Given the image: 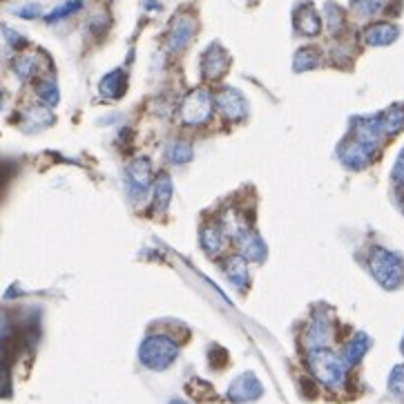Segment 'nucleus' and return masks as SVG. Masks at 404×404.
Segmentation results:
<instances>
[{
  "instance_id": "obj_1",
  "label": "nucleus",
  "mask_w": 404,
  "mask_h": 404,
  "mask_svg": "<svg viewBox=\"0 0 404 404\" xmlns=\"http://www.w3.org/2000/svg\"><path fill=\"white\" fill-rule=\"evenodd\" d=\"M309 366H311L313 375L328 389H339L346 382L349 364L333 351H328L326 346L309 351Z\"/></svg>"
},
{
  "instance_id": "obj_2",
  "label": "nucleus",
  "mask_w": 404,
  "mask_h": 404,
  "mask_svg": "<svg viewBox=\"0 0 404 404\" xmlns=\"http://www.w3.org/2000/svg\"><path fill=\"white\" fill-rule=\"evenodd\" d=\"M369 268L379 286L386 290H396L404 281V260L398 252L386 248H373L369 255Z\"/></svg>"
},
{
  "instance_id": "obj_3",
  "label": "nucleus",
  "mask_w": 404,
  "mask_h": 404,
  "mask_svg": "<svg viewBox=\"0 0 404 404\" xmlns=\"http://www.w3.org/2000/svg\"><path fill=\"white\" fill-rule=\"evenodd\" d=\"M179 355V346L168 335H150L139 349V360L150 371H166Z\"/></svg>"
},
{
  "instance_id": "obj_4",
  "label": "nucleus",
  "mask_w": 404,
  "mask_h": 404,
  "mask_svg": "<svg viewBox=\"0 0 404 404\" xmlns=\"http://www.w3.org/2000/svg\"><path fill=\"white\" fill-rule=\"evenodd\" d=\"M213 96L208 90L197 88L192 90L186 99H183L181 107H179V116H181V123L186 126H203L210 121L213 116Z\"/></svg>"
},
{
  "instance_id": "obj_5",
  "label": "nucleus",
  "mask_w": 404,
  "mask_h": 404,
  "mask_svg": "<svg viewBox=\"0 0 404 404\" xmlns=\"http://www.w3.org/2000/svg\"><path fill=\"white\" fill-rule=\"evenodd\" d=\"M194 34H197V20L190 14H179L175 16L173 25L168 32V52L170 54H179L192 43Z\"/></svg>"
},
{
  "instance_id": "obj_6",
  "label": "nucleus",
  "mask_w": 404,
  "mask_h": 404,
  "mask_svg": "<svg viewBox=\"0 0 404 404\" xmlns=\"http://www.w3.org/2000/svg\"><path fill=\"white\" fill-rule=\"evenodd\" d=\"M373 154H375V145H369V143H362L358 139H353V141L342 145L339 161L344 163L346 168H351V170H364V168L371 166Z\"/></svg>"
},
{
  "instance_id": "obj_7",
  "label": "nucleus",
  "mask_w": 404,
  "mask_h": 404,
  "mask_svg": "<svg viewBox=\"0 0 404 404\" xmlns=\"http://www.w3.org/2000/svg\"><path fill=\"white\" fill-rule=\"evenodd\" d=\"M128 183L130 190H134V194H143L148 192V188L152 186V163L148 156H137L128 163Z\"/></svg>"
},
{
  "instance_id": "obj_8",
  "label": "nucleus",
  "mask_w": 404,
  "mask_h": 404,
  "mask_svg": "<svg viewBox=\"0 0 404 404\" xmlns=\"http://www.w3.org/2000/svg\"><path fill=\"white\" fill-rule=\"evenodd\" d=\"M262 382L257 379L252 373H243L239 377L232 379V384L228 386V400L237 402V404H246L252 402L262 396Z\"/></svg>"
},
{
  "instance_id": "obj_9",
  "label": "nucleus",
  "mask_w": 404,
  "mask_h": 404,
  "mask_svg": "<svg viewBox=\"0 0 404 404\" xmlns=\"http://www.w3.org/2000/svg\"><path fill=\"white\" fill-rule=\"evenodd\" d=\"M215 103L219 107V112L230 121H239L248 114V103L235 88H224L215 96Z\"/></svg>"
},
{
  "instance_id": "obj_10",
  "label": "nucleus",
  "mask_w": 404,
  "mask_h": 404,
  "mask_svg": "<svg viewBox=\"0 0 404 404\" xmlns=\"http://www.w3.org/2000/svg\"><path fill=\"white\" fill-rule=\"evenodd\" d=\"M382 134H384L382 114L366 116V119H353V139L369 143V145H377V141L382 139Z\"/></svg>"
},
{
  "instance_id": "obj_11",
  "label": "nucleus",
  "mask_w": 404,
  "mask_h": 404,
  "mask_svg": "<svg viewBox=\"0 0 404 404\" xmlns=\"http://www.w3.org/2000/svg\"><path fill=\"white\" fill-rule=\"evenodd\" d=\"M228 54L224 52L222 45H210L203 54V60H201V72L208 81H217L219 76L224 74L228 69Z\"/></svg>"
},
{
  "instance_id": "obj_12",
  "label": "nucleus",
  "mask_w": 404,
  "mask_h": 404,
  "mask_svg": "<svg viewBox=\"0 0 404 404\" xmlns=\"http://www.w3.org/2000/svg\"><path fill=\"white\" fill-rule=\"evenodd\" d=\"M228 239L230 237L222 224H208L201 230V248L210 257L222 255L228 246Z\"/></svg>"
},
{
  "instance_id": "obj_13",
  "label": "nucleus",
  "mask_w": 404,
  "mask_h": 404,
  "mask_svg": "<svg viewBox=\"0 0 404 404\" xmlns=\"http://www.w3.org/2000/svg\"><path fill=\"white\" fill-rule=\"evenodd\" d=\"M398 36H400V29L393 25V22H375V25L364 29L362 39L371 47H386L391 43H396Z\"/></svg>"
},
{
  "instance_id": "obj_14",
  "label": "nucleus",
  "mask_w": 404,
  "mask_h": 404,
  "mask_svg": "<svg viewBox=\"0 0 404 404\" xmlns=\"http://www.w3.org/2000/svg\"><path fill=\"white\" fill-rule=\"evenodd\" d=\"M224 271L228 281L235 288L239 290H246L248 288V264H246V257L243 255H232L224 262Z\"/></svg>"
},
{
  "instance_id": "obj_15",
  "label": "nucleus",
  "mask_w": 404,
  "mask_h": 404,
  "mask_svg": "<svg viewBox=\"0 0 404 404\" xmlns=\"http://www.w3.org/2000/svg\"><path fill=\"white\" fill-rule=\"evenodd\" d=\"M330 337V324L324 315H315V320L306 328V346L311 349H322L328 344Z\"/></svg>"
},
{
  "instance_id": "obj_16",
  "label": "nucleus",
  "mask_w": 404,
  "mask_h": 404,
  "mask_svg": "<svg viewBox=\"0 0 404 404\" xmlns=\"http://www.w3.org/2000/svg\"><path fill=\"white\" fill-rule=\"evenodd\" d=\"M295 27L304 36H317L322 29V20H320L317 11L311 5H302L295 11Z\"/></svg>"
},
{
  "instance_id": "obj_17",
  "label": "nucleus",
  "mask_w": 404,
  "mask_h": 404,
  "mask_svg": "<svg viewBox=\"0 0 404 404\" xmlns=\"http://www.w3.org/2000/svg\"><path fill=\"white\" fill-rule=\"evenodd\" d=\"M101 94L107 96V99H121L128 90V79L121 69L109 72V74L101 81Z\"/></svg>"
},
{
  "instance_id": "obj_18",
  "label": "nucleus",
  "mask_w": 404,
  "mask_h": 404,
  "mask_svg": "<svg viewBox=\"0 0 404 404\" xmlns=\"http://www.w3.org/2000/svg\"><path fill=\"white\" fill-rule=\"evenodd\" d=\"M371 346V339L369 335H364V333H355L349 342H346V346H344V360L346 364H358L362 358H364V353L369 351Z\"/></svg>"
},
{
  "instance_id": "obj_19",
  "label": "nucleus",
  "mask_w": 404,
  "mask_h": 404,
  "mask_svg": "<svg viewBox=\"0 0 404 404\" xmlns=\"http://www.w3.org/2000/svg\"><path fill=\"white\" fill-rule=\"evenodd\" d=\"M170 197H173V181L166 173H161L154 181V206L159 210H166L168 203H170Z\"/></svg>"
},
{
  "instance_id": "obj_20",
  "label": "nucleus",
  "mask_w": 404,
  "mask_h": 404,
  "mask_svg": "<svg viewBox=\"0 0 404 404\" xmlns=\"http://www.w3.org/2000/svg\"><path fill=\"white\" fill-rule=\"evenodd\" d=\"M11 69H14V74L20 81H27V79L36 76V72H39V60H36V56H32V54H22V56L14 58Z\"/></svg>"
},
{
  "instance_id": "obj_21",
  "label": "nucleus",
  "mask_w": 404,
  "mask_h": 404,
  "mask_svg": "<svg viewBox=\"0 0 404 404\" xmlns=\"http://www.w3.org/2000/svg\"><path fill=\"white\" fill-rule=\"evenodd\" d=\"M166 159L170 163H177V166H181V163H186V161H190L192 159V145L188 143V141H173L166 148Z\"/></svg>"
},
{
  "instance_id": "obj_22",
  "label": "nucleus",
  "mask_w": 404,
  "mask_h": 404,
  "mask_svg": "<svg viewBox=\"0 0 404 404\" xmlns=\"http://www.w3.org/2000/svg\"><path fill=\"white\" fill-rule=\"evenodd\" d=\"M382 126H384V134L393 137L404 128V105H393L386 114H382Z\"/></svg>"
},
{
  "instance_id": "obj_23",
  "label": "nucleus",
  "mask_w": 404,
  "mask_h": 404,
  "mask_svg": "<svg viewBox=\"0 0 404 404\" xmlns=\"http://www.w3.org/2000/svg\"><path fill=\"white\" fill-rule=\"evenodd\" d=\"M36 94H39V99L50 107L58 103V88L52 79H41L36 83Z\"/></svg>"
},
{
  "instance_id": "obj_24",
  "label": "nucleus",
  "mask_w": 404,
  "mask_h": 404,
  "mask_svg": "<svg viewBox=\"0 0 404 404\" xmlns=\"http://www.w3.org/2000/svg\"><path fill=\"white\" fill-rule=\"evenodd\" d=\"M317 65H320V54H317L313 47H304V50H299L295 54V63H292L295 72H306V69H313Z\"/></svg>"
},
{
  "instance_id": "obj_25",
  "label": "nucleus",
  "mask_w": 404,
  "mask_h": 404,
  "mask_svg": "<svg viewBox=\"0 0 404 404\" xmlns=\"http://www.w3.org/2000/svg\"><path fill=\"white\" fill-rule=\"evenodd\" d=\"M353 11L358 16H364V18H369V16H375L379 9L384 7V0H353Z\"/></svg>"
},
{
  "instance_id": "obj_26",
  "label": "nucleus",
  "mask_w": 404,
  "mask_h": 404,
  "mask_svg": "<svg viewBox=\"0 0 404 404\" xmlns=\"http://www.w3.org/2000/svg\"><path fill=\"white\" fill-rule=\"evenodd\" d=\"M389 391L396 398L404 400V364L396 366V369L391 371V375H389Z\"/></svg>"
},
{
  "instance_id": "obj_27",
  "label": "nucleus",
  "mask_w": 404,
  "mask_h": 404,
  "mask_svg": "<svg viewBox=\"0 0 404 404\" xmlns=\"http://www.w3.org/2000/svg\"><path fill=\"white\" fill-rule=\"evenodd\" d=\"M25 119H27V121H34L32 128H45V126L52 123L50 112H47V109H43V107H32Z\"/></svg>"
},
{
  "instance_id": "obj_28",
  "label": "nucleus",
  "mask_w": 404,
  "mask_h": 404,
  "mask_svg": "<svg viewBox=\"0 0 404 404\" xmlns=\"http://www.w3.org/2000/svg\"><path fill=\"white\" fill-rule=\"evenodd\" d=\"M79 9H81V0H69V3L56 7L52 14L47 16V20L54 22V20H58V18H65V16H69V14H74V11H79Z\"/></svg>"
},
{
  "instance_id": "obj_29",
  "label": "nucleus",
  "mask_w": 404,
  "mask_h": 404,
  "mask_svg": "<svg viewBox=\"0 0 404 404\" xmlns=\"http://www.w3.org/2000/svg\"><path fill=\"white\" fill-rule=\"evenodd\" d=\"M393 181H398V183H402L404 186V150L398 154V159H396V163H393Z\"/></svg>"
},
{
  "instance_id": "obj_30",
  "label": "nucleus",
  "mask_w": 404,
  "mask_h": 404,
  "mask_svg": "<svg viewBox=\"0 0 404 404\" xmlns=\"http://www.w3.org/2000/svg\"><path fill=\"white\" fill-rule=\"evenodd\" d=\"M11 320H9V315L0 311V342H5L9 335H11Z\"/></svg>"
},
{
  "instance_id": "obj_31",
  "label": "nucleus",
  "mask_w": 404,
  "mask_h": 404,
  "mask_svg": "<svg viewBox=\"0 0 404 404\" xmlns=\"http://www.w3.org/2000/svg\"><path fill=\"white\" fill-rule=\"evenodd\" d=\"M9 389H11V384H9V371H7L5 364H0V398L9 396Z\"/></svg>"
},
{
  "instance_id": "obj_32",
  "label": "nucleus",
  "mask_w": 404,
  "mask_h": 404,
  "mask_svg": "<svg viewBox=\"0 0 404 404\" xmlns=\"http://www.w3.org/2000/svg\"><path fill=\"white\" fill-rule=\"evenodd\" d=\"M5 36L9 39V45H11V47H22V45L27 43L25 39H22V36H18L16 32H11V29H5Z\"/></svg>"
},
{
  "instance_id": "obj_33",
  "label": "nucleus",
  "mask_w": 404,
  "mask_h": 404,
  "mask_svg": "<svg viewBox=\"0 0 404 404\" xmlns=\"http://www.w3.org/2000/svg\"><path fill=\"white\" fill-rule=\"evenodd\" d=\"M18 16H22V18H34V16H39V9H20L18 11Z\"/></svg>"
},
{
  "instance_id": "obj_34",
  "label": "nucleus",
  "mask_w": 404,
  "mask_h": 404,
  "mask_svg": "<svg viewBox=\"0 0 404 404\" xmlns=\"http://www.w3.org/2000/svg\"><path fill=\"white\" fill-rule=\"evenodd\" d=\"M5 360H7V349L3 342H0V364H5Z\"/></svg>"
},
{
  "instance_id": "obj_35",
  "label": "nucleus",
  "mask_w": 404,
  "mask_h": 404,
  "mask_svg": "<svg viewBox=\"0 0 404 404\" xmlns=\"http://www.w3.org/2000/svg\"><path fill=\"white\" fill-rule=\"evenodd\" d=\"M170 404H190V402H186V400H173Z\"/></svg>"
},
{
  "instance_id": "obj_36",
  "label": "nucleus",
  "mask_w": 404,
  "mask_h": 404,
  "mask_svg": "<svg viewBox=\"0 0 404 404\" xmlns=\"http://www.w3.org/2000/svg\"><path fill=\"white\" fill-rule=\"evenodd\" d=\"M400 351H402V355H404V337H402V342H400Z\"/></svg>"
},
{
  "instance_id": "obj_37",
  "label": "nucleus",
  "mask_w": 404,
  "mask_h": 404,
  "mask_svg": "<svg viewBox=\"0 0 404 404\" xmlns=\"http://www.w3.org/2000/svg\"><path fill=\"white\" fill-rule=\"evenodd\" d=\"M0 107H3V92H0Z\"/></svg>"
}]
</instances>
